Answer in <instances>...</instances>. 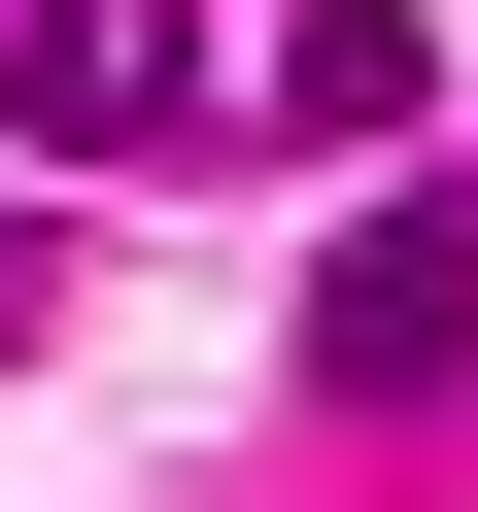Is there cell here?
<instances>
[{"label":"cell","instance_id":"cell-1","mask_svg":"<svg viewBox=\"0 0 478 512\" xmlns=\"http://www.w3.org/2000/svg\"><path fill=\"white\" fill-rule=\"evenodd\" d=\"M478 376V171H376L308 239V410H444Z\"/></svg>","mask_w":478,"mask_h":512},{"label":"cell","instance_id":"cell-3","mask_svg":"<svg viewBox=\"0 0 478 512\" xmlns=\"http://www.w3.org/2000/svg\"><path fill=\"white\" fill-rule=\"evenodd\" d=\"M274 137H410V0H308L274 35Z\"/></svg>","mask_w":478,"mask_h":512},{"label":"cell","instance_id":"cell-2","mask_svg":"<svg viewBox=\"0 0 478 512\" xmlns=\"http://www.w3.org/2000/svg\"><path fill=\"white\" fill-rule=\"evenodd\" d=\"M171 103H205V35H171V0H0V137H103V171H137Z\"/></svg>","mask_w":478,"mask_h":512},{"label":"cell","instance_id":"cell-4","mask_svg":"<svg viewBox=\"0 0 478 512\" xmlns=\"http://www.w3.org/2000/svg\"><path fill=\"white\" fill-rule=\"evenodd\" d=\"M0 342H35V239H0Z\"/></svg>","mask_w":478,"mask_h":512}]
</instances>
